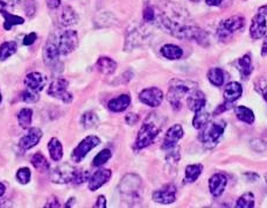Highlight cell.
I'll list each match as a JSON object with an SVG mask.
<instances>
[{"mask_svg": "<svg viewBox=\"0 0 267 208\" xmlns=\"http://www.w3.org/2000/svg\"><path fill=\"white\" fill-rule=\"evenodd\" d=\"M165 123V116L161 115L160 113L152 112L148 114L144 121L143 126L138 131L137 140L134 142V149L136 150H141V149L147 148L148 145L153 143L158 135L160 134Z\"/></svg>", "mask_w": 267, "mask_h": 208, "instance_id": "obj_1", "label": "cell"}, {"mask_svg": "<svg viewBox=\"0 0 267 208\" xmlns=\"http://www.w3.org/2000/svg\"><path fill=\"white\" fill-rule=\"evenodd\" d=\"M197 89V84L192 81H182V79H173L169 84L167 99L173 108L179 110L182 106V98Z\"/></svg>", "mask_w": 267, "mask_h": 208, "instance_id": "obj_2", "label": "cell"}, {"mask_svg": "<svg viewBox=\"0 0 267 208\" xmlns=\"http://www.w3.org/2000/svg\"><path fill=\"white\" fill-rule=\"evenodd\" d=\"M227 123L224 121H214L208 122L203 128H201V133L199 135V140L204 147L208 149H213L216 147L220 142L221 137L223 136Z\"/></svg>", "mask_w": 267, "mask_h": 208, "instance_id": "obj_3", "label": "cell"}, {"mask_svg": "<svg viewBox=\"0 0 267 208\" xmlns=\"http://www.w3.org/2000/svg\"><path fill=\"white\" fill-rule=\"evenodd\" d=\"M141 187V179L136 173H127L121 178L118 191L120 196L128 203H134L139 199V192Z\"/></svg>", "mask_w": 267, "mask_h": 208, "instance_id": "obj_4", "label": "cell"}, {"mask_svg": "<svg viewBox=\"0 0 267 208\" xmlns=\"http://www.w3.org/2000/svg\"><path fill=\"white\" fill-rule=\"evenodd\" d=\"M245 25V19L241 15H234L223 20L217 29V36L221 41H227L232 34L241 30Z\"/></svg>", "mask_w": 267, "mask_h": 208, "instance_id": "obj_5", "label": "cell"}, {"mask_svg": "<svg viewBox=\"0 0 267 208\" xmlns=\"http://www.w3.org/2000/svg\"><path fill=\"white\" fill-rule=\"evenodd\" d=\"M43 61L44 64L47 65L48 68H50L51 70L54 71H60L62 69V64L60 61V50H58L57 42L56 40H53L50 37L49 40L47 41V43L44 44L43 47Z\"/></svg>", "mask_w": 267, "mask_h": 208, "instance_id": "obj_6", "label": "cell"}, {"mask_svg": "<svg viewBox=\"0 0 267 208\" xmlns=\"http://www.w3.org/2000/svg\"><path fill=\"white\" fill-rule=\"evenodd\" d=\"M99 144H100V138L98 136H96V135H89V136H86L84 140L79 142L77 147L72 150L71 154L72 161L75 163L82 162L83 159L86 157V155Z\"/></svg>", "mask_w": 267, "mask_h": 208, "instance_id": "obj_7", "label": "cell"}, {"mask_svg": "<svg viewBox=\"0 0 267 208\" xmlns=\"http://www.w3.org/2000/svg\"><path fill=\"white\" fill-rule=\"evenodd\" d=\"M69 83L64 78H56L51 82L48 88V95L53 98L60 99L65 104H70L72 102V95L68 91Z\"/></svg>", "mask_w": 267, "mask_h": 208, "instance_id": "obj_8", "label": "cell"}, {"mask_svg": "<svg viewBox=\"0 0 267 208\" xmlns=\"http://www.w3.org/2000/svg\"><path fill=\"white\" fill-rule=\"evenodd\" d=\"M58 50L61 55H69L78 47L77 32L72 29L64 30L56 40Z\"/></svg>", "mask_w": 267, "mask_h": 208, "instance_id": "obj_9", "label": "cell"}, {"mask_svg": "<svg viewBox=\"0 0 267 208\" xmlns=\"http://www.w3.org/2000/svg\"><path fill=\"white\" fill-rule=\"evenodd\" d=\"M76 168L68 164V163H63V164L57 165L50 173V180L54 184H69L72 183L74 180Z\"/></svg>", "mask_w": 267, "mask_h": 208, "instance_id": "obj_10", "label": "cell"}, {"mask_svg": "<svg viewBox=\"0 0 267 208\" xmlns=\"http://www.w3.org/2000/svg\"><path fill=\"white\" fill-rule=\"evenodd\" d=\"M139 100L145 105L155 108V107L161 105L162 100H164V92L159 88H154V86L145 89L139 93Z\"/></svg>", "mask_w": 267, "mask_h": 208, "instance_id": "obj_11", "label": "cell"}, {"mask_svg": "<svg viewBox=\"0 0 267 208\" xmlns=\"http://www.w3.org/2000/svg\"><path fill=\"white\" fill-rule=\"evenodd\" d=\"M176 187L173 184H167V185L162 186L161 189L154 191L152 194V199L155 203L162 204V205H169L175 203L176 200Z\"/></svg>", "mask_w": 267, "mask_h": 208, "instance_id": "obj_12", "label": "cell"}, {"mask_svg": "<svg viewBox=\"0 0 267 208\" xmlns=\"http://www.w3.org/2000/svg\"><path fill=\"white\" fill-rule=\"evenodd\" d=\"M183 135H185V130H183V127L181 124H174V126L169 128L167 133H166L161 148L164 149V150H168V149L175 147V145L178 144V142L183 137Z\"/></svg>", "mask_w": 267, "mask_h": 208, "instance_id": "obj_13", "label": "cell"}, {"mask_svg": "<svg viewBox=\"0 0 267 208\" xmlns=\"http://www.w3.org/2000/svg\"><path fill=\"white\" fill-rule=\"evenodd\" d=\"M266 32H267L266 16L258 13V14L252 18L251 26H250V36H251L253 40H260L266 35Z\"/></svg>", "mask_w": 267, "mask_h": 208, "instance_id": "obj_14", "label": "cell"}, {"mask_svg": "<svg viewBox=\"0 0 267 208\" xmlns=\"http://www.w3.org/2000/svg\"><path fill=\"white\" fill-rule=\"evenodd\" d=\"M42 130L40 128L32 127L28 129V133L26 135H23L21 137V140L19 141V147L22 149V150H29L37 145V143L41 141L42 138Z\"/></svg>", "mask_w": 267, "mask_h": 208, "instance_id": "obj_15", "label": "cell"}, {"mask_svg": "<svg viewBox=\"0 0 267 208\" xmlns=\"http://www.w3.org/2000/svg\"><path fill=\"white\" fill-rule=\"evenodd\" d=\"M112 176V172L109 169H99L90 177L88 183H89V190L90 191H97L100 189L103 185L109 182Z\"/></svg>", "mask_w": 267, "mask_h": 208, "instance_id": "obj_16", "label": "cell"}, {"mask_svg": "<svg viewBox=\"0 0 267 208\" xmlns=\"http://www.w3.org/2000/svg\"><path fill=\"white\" fill-rule=\"evenodd\" d=\"M228 179L223 173H215L209 179V191L211 196L215 198L221 197L223 194L225 187H227Z\"/></svg>", "mask_w": 267, "mask_h": 208, "instance_id": "obj_17", "label": "cell"}, {"mask_svg": "<svg viewBox=\"0 0 267 208\" xmlns=\"http://www.w3.org/2000/svg\"><path fill=\"white\" fill-rule=\"evenodd\" d=\"M25 83L26 88L32 90V91L35 92H41L44 89L47 83V78L41 74V72H30L25 77Z\"/></svg>", "mask_w": 267, "mask_h": 208, "instance_id": "obj_18", "label": "cell"}, {"mask_svg": "<svg viewBox=\"0 0 267 208\" xmlns=\"http://www.w3.org/2000/svg\"><path fill=\"white\" fill-rule=\"evenodd\" d=\"M207 104V98L206 95L200 90H194L193 92H190V96L187 99V105H188V108L192 110V112H197V110H201L204 108Z\"/></svg>", "mask_w": 267, "mask_h": 208, "instance_id": "obj_19", "label": "cell"}, {"mask_svg": "<svg viewBox=\"0 0 267 208\" xmlns=\"http://www.w3.org/2000/svg\"><path fill=\"white\" fill-rule=\"evenodd\" d=\"M235 65L236 68L238 69L239 74H241V77L243 79L249 78L250 76H251L253 71V64L251 60V55L250 54H245L244 56L238 58V60L236 61Z\"/></svg>", "mask_w": 267, "mask_h": 208, "instance_id": "obj_20", "label": "cell"}, {"mask_svg": "<svg viewBox=\"0 0 267 208\" xmlns=\"http://www.w3.org/2000/svg\"><path fill=\"white\" fill-rule=\"evenodd\" d=\"M130 105H131V97L128 95H120L119 97L111 99L110 102L107 103V108H109L111 112L120 113L124 112Z\"/></svg>", "mask_w": 267, "mask_h": 208, "instance_id": "obj_21", "label": "cell"}, {"mask_svg": "<svg viewBox=\"0 0 267 208\" xmlns=\"http://www.w3.org/2000/svg\"><path fill=\"white\" fill-rule=\"evenodd\" d=\"M243 95V88L238 82H231L225 86L223 97L225 102L229 103H235L236 100H238Z\"/></svg>", "mask_w": 267, "mask_h": 208, "instance_id": "obj_22", "label": "cell"}, {"mask_svg": "<svg viewBox=\"0 0 267 208\" xmlns=\"http://www.w3.org/2000/svg\"><path fill=\"white\" fill-rule=\"evenodd\" d=\"M48 150H49V155L54 162L61 161L63 157V147H62L60 140L56 137H51L48 142Z\"/></svg>", "mask_w": 267, "mask_h": 208, "instance_id": "obj_23", "label": "cell"}, {"mask_svg": "<svg viewBox=\"0 0 267 208\" xmlns=\"http://www.w3.org/2000/svg\"><path fill=\"white\" fill-rule=\"evenodd\" d=\"M96 67L100 74L107 76L112 75L113 72L117 70V63L110 57H100L99 60L97 61Z\"/></svg>", "mask_w": 267, "mask_h": 208, "instance_id": "obj_24", "label": "cell"}, {"mask_svg": "<svg viewBox=\"0 0 267 208\" xmlns=\"http://www.w3.org/2000/svg\"><path fill=\"white\" fill-rule=\"evenodd\" d=\"M160 53L165 58L171 61L180 60V58L183 56L182 48L175 46V44H165L160 49Z\"/></svg>", "mask_w": 267, "mask_h": 208, "instance_id": "obj_25", "label": "cell"}, {"mask_svg": "<svg viewBox=\"0 0 267 208\" xmlns=\"http://www.w3.org/2000/svg\"><path fill=\"white\" fill-rule=\"evenodd\" d=\"M60 20H61L62 26L69 27V26L76 25V23L78 22V15L71 6H65V7L62 9Z\"/></svg>", "mask_w": 267, "mask_h": 208, "instance_id": "obj_26", "label": "cell"}, {"mask_svg": "<svg viewBox=\"0 0 267 208\" xmlns=\"http://www.w3.org/2000/svg\"><path fill=\"white\" fill-rule=\"evenodd\" d=\"M0 13H1L2 16H4V19H5V22H4V29L5 30H11L14 26L22 25V23L25 22V19L21 18V16L12 14V13L5 11V9H1Z\"/></svg>", "mask_w": 267, "mask_h": 208, "instance_id": "obj_27", "label": "cell"}, {"mask_svg": "<svg viewBox=\"0 0 267 208\" xmlns=\"http://www.w3.org/2000/svg\"><path fill=\"white\" fill-rule=\"evenodd\" d=\"M30 163H32L34 168H35L37 171H40L41 173H46L50 168L49 162L47 161V158L44 157V155L41 154V152H36V154H34L32 156V158H30Z\"/></svg>", "mask_w": 267, "mask_h": 208, "instance_id": "obj_28", "label": "cell"}, {"mask_svg": "<svg viewBox=\"0 0 267 208\" xmlns=\"http://www.w3.org/2000/svg\"><path fill=\"white\" fill-rule=\"evenodd\" d=\"M203 165L202 164H190L186 168L185 182L186 183H195L199 177L202 175Z\"/></svg>", "mask_w": 267, "mask_h": 208, "instance_id": "obj_29", "label": "cell"}, {"mask_svg": "<svg viewBox=\"0 0 267 208\" xmlns=\"http://www.w3.org/2000/svg\"><path fill=\"white\" fill-rule=\"evenodd\" d=\"M235 113H236V116H237L241 121H243V122L249 123V124L255 122V119H256L255 113H253L252 109L248 108V107H245V106L235 107Z\"/></svg>", "mask_w": 267, "mask_h": 208, "instance_id": "obj_30", "label": "cell"}, {"mask_svg": "<svg viewBox=\"0 0 267 208\" xmlns=\"http://www.w3.org/2000/svg\"><path fill=\"white\" fill-rule=\"evenodd\" d=\"M207 77L208 79H209V82L211 83V84H213L214 86H216V88H221V86L224 84L225 75H224V71L220 68L210 69V70L208 71Z\"/></svg>", "mask_w": 267, "mask_h": 208, "instance_id": "obj_31", "label": "cell"}, {"mask_svg": "<svg viewBox=\"0 0 267 208\" xmlns=\"http://www.w3.org/2000/svg\"><path fill=\"white\" fill-rule=\"evenodd\" d=\"M99 123L98 115L92 110H88L83 114L81 117V124L84 129H91V128H96Z\"/></svg>", "mask_w": 267, "mask_h": 208, "instance_id": "obj_32", "label": "cell"}, {"mask_svg": "<svg viewBox=\"0 0 267 208\" xmlns=\"http://www.w3.org/2000/svg\"><path fill=\"white\" fill-rule=\"evenodd\" d=\"M18 50V44L14 41H9V42H4L0 46V61L4 62L8 60L9 57L13 56Z\"/></svg>", "mask_w": 267, "mask_h": 208, "instance_id": "obj_33", "label": "cell"}, {"mask_svg": "<svg viewBox=\"0 0 267 208\" xmlns=\"http://www.w3.org/2000/svg\"><path fill=\"white\" fill-rule=\"evenodd\" d=\"M210 119H211L210 114L206 112L204 109L197 110V112H195V116H194L193 119V126L194 128H196V129H201V128H203L208 122H209Z\"/></svg>", "mask_w": 267, "mask_h": 208, "instance_id": "obj_34", "label": "cell"}, {"mask_svg": "<svg viewBox=\"0 0 267 208\" xmlns=\"http://www.w3.org/2000/svg\"><path fill=\"white\" fill-rule=\"evenodd\" d=\"M33 110L30 108H22L18 114V122L23 129H28L32 124Z\"/></svg>", "mask_w": 267, "mask_h": 208, "instance_id": "obj_35", "label": "cell"}, {"mask_svg": "<svg viewBox=\"0 0 267 208\" xmlns=\"http://www.w3.org/2000/svg\"><path fill=\"white\" fill-rule=\"evenodd\" d=\"M255 194L252 192H246L238 198L236 207L237 208H253L255 207Z\"/></svg>", "mask_w": 267, "mask_h": 208, "instance_id": "obj_36", "label": "cell"}, {"mask_svg": "<svg viewBox=\"0 0 267 208\" xmlns=\"http://www.w3.org/2000/svg\"><path fill=\"white\" fill-rule=\"evenodd\" d=\"M168 150H171V151H169L168 155L166 156V162H167V165L174 166V168L176 169V165H178L180 158H181V149H180L179 145L176 144L175 147L168 149Z\"/></svg>", "mask_w": 267, "mask_h": 208, "instance_id": "obj_37", "label": "cell"}, {"mask_svg": "<svg viewBox=\"0 0 267 208\" xmlns=\"http://www.w3.org/2000/svg\"><path fill=\"white\" fill-rule=\"evenodd\" d=\"M111 157H112V152H111L110 149H103V150L99 151L98 154L95 156V158L92 159V165L96 166V168L102 166L105 164Z\"/></svg>", "mask_w": 267, "mask_h": 208, "instance_id": "obj_38", "label": "cell"}, {"mask_svg": "<svg viewBox=\"0 0 267 208\" xmlns=\"http://www.w3.org/2000/svg\"><path fill=\"white\" fill-rule=\"evenodd\" d=\"M30 176H32L30 170L25 166V168H20L18 171H16L15 178L21 185H26V184H28L30 182Z\"/></svg>", "mask_w": 267, "mask_h": 208, "instance_id": "obj_39", "label": "cell"}, {"mask_svg": "<svg viewBox=\"0 0 267 208\" xmlns=\"http://www.w3.org/2000/svg\"><path fill=\"white\" fill-rule=\"evenodd\" d=\"M21 99L23 103L27 104H35L36 102H39V93L35 91H32V90L27 89L21 93Z\"/></svg>", "mask_w": 267, "mask_h": 208, "instance_id": "obj_40", "label": "cell"}, {"mask_svg": "<svg viewBox=\"0 0 267 208\" xmlns=\"http://www.w3.org/2000/svg\"><path fill=\"white\" fill-rule=\"evenodd\" d=\"M256 91L263 97L267 104V78H260L258 82L256 83Z\"/></svg>", "mask_w": 267, "mask_h": 208, "instance_id": "obj_41", "label": "cell"}, {"mask_svg": "<svg viewBox=\"0 0 267 208\" xmlns=\"http://www.w3.org/2000/svg\"><path fill=\"white\" fill-rule=\"evenodd\" d=\"M143 18L145 21L148 23L155 21V19H157V11H155L153 6H146V7L144 8Z\"/></svg>", "mask_w": 267, "mask_h": 208, "instance_id": "obj_42", "label": "cell"}, {"mask_svg": "<svg viewBox=\"0 0 267 208\" xmlns=\"http://www.w3.org/2000/svg\"><path fill=\"white\" fill-rule=\"evenodd\" d=\"M89 178H90V176H89L88 171H84V170H76V173H75V177H74V180H72V183L76 184V185H79V184L88 182Z\"/></svg>", "mask_w": 267, "mask_h": 208, "instance_id": "obj_43", "label": "cell"}, {"mask_svg": "<svg viewBox=\"0 0 267 208\" xmlns=\"http://www.w3.org/2000/svg\"><path fill=\"white\" fill-rule=\"evenodd\" d=\"M37 39V34L36 33H29L27 34V35L23 37L22 40V43L23 46H32L33 43H35V41Z\"/></svg>", "mask_w": 267, "mask_h": 208, "instance_id": "obj_44", "label": "cell"}, {"mask_svg": "<svg viewBox=\"0 0 267 208\" xmlns=\"http://www.w3.org/2000/svg\"><path fill=\"white\" fill-rule=\"evenodd\" d=\"M138 121H139V115L136 113H128L126 116H125V122H126L128 126H134Z\"/></svg>", "mask_w": 267, "mask_h": 208, "instance_id": "obj_45", "label": "cell"}, {"mask_svg": "<svg viewBox=\"0 0 267 208\" xmlns=\"http://www.w3.org/2000/svg\"><path fill=\"white\" fill-rule=\"evenodd\" d=\"M232 106H234V103L225 102L224 104H222L221 106L217 107V109L214 112V115H218V114H222L223 112H225V110H229Z\"/></svg>", "mask_w": 267, "mask_h": 208, "instance_id": "obj_46", "label": "cell"}, {"mask_svg": "<svg viewBox=\"0 0 267 208\" xmlns=\"http://www.w3.org/2000/svg\"><path fill=\"white\" fill-rule=\"evenodd\" d=\"M95 208H106V198L104 196H99L97 198V201L95 204Z\"/></svg>", "mask_w": 267, "mask_h": 208, "instance_id": "obj_47", "label": "cell"}, {"mask_svg": "<svg viewBox=\"0 0 267 208\" xmlns=\"http://www.w3.org/2000/svg\"><path fill=\"white\" fill-rule=\"evenodd\" d=\"M44 207H53V208H56V207H61L60 203H58V200L56 199L55 197H51L49 200L47 201V204L44 205Z\"/></svg>", "mask_w": 267, "mask_h": 208, "instance_id": "obj_48", "label": "cell"}, {"mask_svg": "<svg viewBox=\"0 0 267 208\" xmlns=\"http://www.w3.org/2000/svg\"><path fill=\"white\" fill-rule=\"evenodd\" d=\"M61 5V0H47V6L50 9L57 8Z\"/></svg>", "mask_w": 267, "mask_h": 208, "instance_id": "obj_49", "label": "cell"}, {"mask_svg": "<svg viewBox=\"0 0 267 208\" xmlns=\"http://www.w3.org/2000/svg\"><path fill=\"white\" fill-rule=\"evenodd\" d=\"M245 177L250 180V182H255V180H258L259 179V176L257 175V173H255V172H248V173H245Z\"/></svg>", "mask_w": 267, "mask_h": 208, "instance_id": "obj_50", "label": "cell"}, {"mask_svg": "<svg viewBox=\"0 0 267 208\" xmlns=\"http://www.w3.org/2000/svg\"><path fill=\"white\" fill-rule=\"evenodd\" d=\"M208 6H220L222 0H206Z\"/></svg>", "mask_w": 267, "mask_h": 208, "instance_id": "obj_51", "label": "cell"}, {"mask_svg": "<svg viewBox=\"0 0 267 208\" xmlns=\"http://www.w3.org/2000/svg\"><path fill=\"white\" fill-rule=\"evenodd\" d=\"M262 55L263 56L267 55V36L265 37V40H264V43H263V47H262Z\"/></svg>", "mask_w": 267, "mask_h": 208, "instance_id": "obj_52", "label": "cell"}, {"mask_svg": "<svg viewBox=\"0 0 267 208\" xmlns=\"http://www.w3.org/2000/svg\"><path fill=\"white\" fill-rule=\"evenodd\" d=\"M258 13H260V14L267 16V5H264V6H262V7H259Z\"/></svg>", "mask_w": 267, "mask_h": 208, "instance_id": "obj_53", "label": "cell"}, {"mask_svg": "<svg viewBox=\"0 0 267 208\" xmlns=\"http://www.w3.org/2000/svg\"><path fill=\"white\" fill-rule=\"evenodd\" d=\"M6 192V186L2 183H0V198L4 196Z\"/></svg>", "mask_w": 267, "mask_h": 208, "instance_id": "obj_54", "label": "cell"}, {"mask_svg": "<svg viewBox=\"0 0 267 208\" xmlns=\"http://www.w3.org/2000/svg\"><path fill=\"white\" fill-rule=\"evenodd\" d=\"M75 201H76V199H75V198H70V199H69V200H68V203H65V205H64V206H65V207H71V206H72V205H74V204H75Z\"/></svg>", "mask_w": 267, "mask_h": 208, "instance_id": "obj_55", "label": "cell"}, {"mask_svg": "<svg viewBox=\"0 0 267 208\" xmlns=\"http://www.w3.org/2000/svg\"><path fill=\"white\" fill-rule=\"evenodd\" d=\"M2 102V96H1V92H0V104Z\"/></svg>", "mask_w": 267, "mask_h": 208, "instance_id": "obj_56", "label": "cell"}, {"mask_svg": "<svg viewBox=\"0 0 267 208\" xmlns=\"http://www.w3.org/2000/svg\"><path fill=\"white\" fill-rule=\"evenodd\" d=\"M189 1H192V2H199L200 0H189Z\"/></svg>", "mask_w": 267, "mask_h": 208, "instance_id": "obj_57", "label": "cell"}, {"mask_svg": "<svg viewBox=\"0 0 267 208\" xmlns=\"http://www.w3.org/2000/svg\"><path fill=\"white\" fill-rule=\"evenodd\" d=\"M265 180H266V184H267V173L265 175Z\"/></svg>", "mask_w": 267, "mask_h": 208, "instance_id": "obj_58", "label": "cell"}]
</instances>
